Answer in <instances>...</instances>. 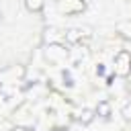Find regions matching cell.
<instances>
[{"label":"cell","mask_w":131,"mask_h":131,"mask_svg":"<svg viewBox=\"0 0 131 131\" xmlns=\"http://www.w3.org/2000/svg\"><path fill=\"white\" fill-rule=\"evenodd\" d=\"M25 6L29 12H41L45 6V0H25Z\"/></svg>","instance_id":"30bf717a"},{"label":"cell","mask_w":131,"mask_h":131,"mask_svg":"<svg viewBox=\"0 0 131 131\" xmlns=\"http://www.w3.org/2000/svg\"><path fill=\"white\" fill-rule=\"evenodd\" d=\"M43 55H45V59H47L49 63H63V61L68 59L70 51H68L61 43H49V45H45Z\"/></svg>","instance_id":"6da1fadb"},{"label":"cell","mask_w":131,"mask_h":131,"mask_svg":"<svg viewBox=\"0 0 131 131\" xmlns=\"http://www.w3.org/2000/svg\"><path fill=\"white\" fill-rule=\"evenodd\" d=\"M113 66H115V74H117L119 78H129V76H131V53H129L127 49H121V51L115 55Z\"/></svg>","instance_id":"7a4b0ae2"},{"label":"cell","mask_w":131,"mask_h":131,"mask_svg":"<svg viewBox=\"0 0 131 131\" xmlns=\"http://www.w3.org/2000/svg\"><path fill=\"white\" fill-rule=\"evenodd\" d=\"M121 115H123V119H125V121H131V100H127V102L123 104Z\"/></svg>","instance_id":"8fae6325"},{"label":"cell","mask_w":131,"mask_h":131,"mask_svg":"<svg viewBox=\"0 0 131 131\" xmlns=\"http://www.w3.org/2000/svg\"><path fill=\"white\" fill-rule=\"evenodd\" d=\"M96 74H98V76H100V74H104V68H102V66H98V68H96Z\"/></svg>","instance_id":"7c38bea8"},{"label":"cell","mask_w":131,"mask_h":131,"mask_svg":"<svg viewBox=\"0 0 131 131\" xmlns=\"http://www.w3.org/2000/svg\"><path fill=\"white\" fill-rule=\"evenodd\" d=\"M14 131H31V129H27V127H16Z\"/></svg>","instance_id":"4fadbf2b"},{"label":"cell","mask_w":131,"mask_h":131,"mask_svg":"<svg viewBox=\"0 0 131 131\" xmlns=\"http://www.w3.org/2000/svg\"><path fill=\"white\" fill-rule=\"evenodd\" d=\"M43 41H45V45H49V43H61L63 41V33H59L55 27H49L43 33Z\"/></svg>","instance_id":"8992f818"},{"label":"cell","mask_w":131,"mask_h":131,"mask_svg":"<svg viewBox=\"0 0 131 131\" xmlns=\"http://www.w3.org/2000/svg\"><path fill=\"white\" fill-rule=\"evenodd\" d=\"M92 35V29L90 27H72L63 33V39L68 43H80L82 39H88Z\"/></svg>","instance_id":"277c9868"},{"label":"cell","mask_w":131,"mask_h":131,"mask_svg":"<svg viewBox=\"0 0 131 131\" xmlns=\"http://www.w3.org/2000/svg\"><path fill=\"white\" fill-rule=\"evenodd\" d=\"M0 23H2V12H0Z\"/></svg>","instance_id":"5bb4252c"},{"label":"cell","mask_w":131,"mask_h":131,"mask_svg":"<svg viewBox=\"0 0 131 131\" xmlns=\"http://www.w3.org/2000/svg\"><path fill=\"white\" fill-rule=\"evenodd\" d=\"M115 31H117L123 39L131 41V18H127V20H119V23L115 25Z\"/></svg>","instance_id":"52a82bcc"},{"label":"cell","mask_w":131,"mask_h":131,"mask_svg":"<svg viewBox=\"0 0 131 131\" xmlns=\"http://www.w3.org/2000/svg\"><path fill=\"white\" fill-rule=\"evenodd\" d=\"M55 8H57L59 14L74 16V14H82L86 10V2L84 0H57L55 2Z\"/></svg>","instance_id":"3957f363"},{"label":"cell","mask_w":131,"mask_h":131,"mask_svg":"<svg viewBox=\"0 0 131 131\" xmlns=\"http://www.w3.org/2000/svg\"><path fill=\"white\" fill-rule=\"evenodd\" d=\"M94 117H96V111H92V108H82V113L78 115V121H80L82 125H88V123H92Z\"/></svg>","instance_id":"9c48e42d"},{"label":"cell","mask_w":131,"mask_h":131,"mask_svg":"<svg viewBox=\"0 0 131 131\" xmlns=\"http://www.w3.org/2000/svg\"><path fill=\"white\" fill-rule=\"evenodd\" d=\"M96 115H100V117H104V119H108L111 117V102L108 100H100L98 104H96Z\"/></svg>","instance_id":"ba28073f"},{"label":"cell","mask_w":131,"mask_h":131,"mask_svg":"<svg viewBox=\"0 0 131 131\" xmlns=\"http://www.w3.org/2000/svg\"><path fill=\"white\" fill-rule=\"evenodd\" d=\"M10 76V80L8 82H16V80H20L23 76H25V68L23 66H10V68H6V70H2L0 72V80H4L6 82V78Z\"/></svg>","instance_id":"5b68a950"}]
</instances>
